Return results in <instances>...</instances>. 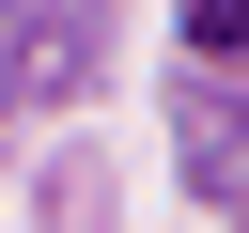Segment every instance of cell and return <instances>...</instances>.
<instances>
[{"instance_id": "obj_1", "label": "cell", "mask_w": 249, "mask_h": 233, "mask_svg": "<svg viewBox=\"0 0 249 233\" xmlns=\"http://www.w3.org/2000/svg\"><path fill=\"white\" fill-rule=\"evenodd\" d=\"M187 31L202 47H249V0H187Z\"/></svg>"}]
</instances>
